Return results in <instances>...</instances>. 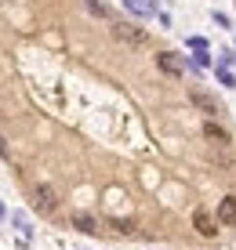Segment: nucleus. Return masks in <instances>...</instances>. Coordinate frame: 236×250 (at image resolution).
<instances>
[{"label": "nucleus", "mask_w": 236, "mask_h": 250, "mask_svg": "<svg viewBox=\"0 0 236 250\" xmlns=\"http://www.w3.org/2000/svg\"><path fill=\"white\" fill-rule=\"evenodd\" d=\"M189 102H193L196 109H204L207 116H218V113H222V105H218V102H214L207 91H189Z\"/></svg>", "instance_id": "20e7f679"}, {"label": "nucleus", "mask_w": 236, "mask_h": 250, "mask_svg": "<svg viewBox=\"0 0 236 250\" xmlns=\"http://www.w3.org/2000/svg\"><path fill=\"white\" fill-rule=\"evenodd\" d=\"M218 221H222V225H236V196H225V200L218 203Z\"/></svg>", "instance_id": "423d86ee"}, {"label": "nucleus", "mask_w": 236, "mask_h": 250, "mask_svg": "<svg viewBox=\"0 0 236 250\" xmlns=\"http://www.w3.org/2000/svg\"><path fill=\"white\" fill-rule=\"evenodd\" d=\"M113 37L124 40V44H131V47H145V44H149V37H145L138 25H127V22H113Z\"/></svg>", "instance_id": "f257e3e1"}, {"label": "nucleus", "mask_w": 236, "mask_h": 250, "mask_svg": "<svg viewBox=\"0 0 236 250\" xmlns=\"http://www.w3.org/2000/svg\"><path fill=\"white\" fill-rule=\"evenodd\" d=\"M33 200H37V207L44 214H51L58 207V196H55V188H51V185H37V188H33Z\"/></svg>", "instance_id": "7ed1b4c3"}, {"label": "nucleus", "mask_w": 236, "mask_h": 250, "mask_svg": "<svg viewBox=\"0 0 236 250\" xmlns=\"http://www.w3.org/2000/svg\"><path fill=\"white\" fill-rule=\"evenodd\" d=\"M11 221H15V229L22 232V239H29V221H25V214L15 210V214H11Z\"/></svg>", "instance_id": "9b49d317"}, {"label": "nucleus", "mask_w": 236, "mask_h": 250, "mask_svg": "<svg viewBox=\"0 0 236 250\" xmlns=\"http://www.w3.org/2000/svg\"><path fill=\"white\" fill-rule=\"evenodd\" d=\"M189 47H193V51H204L207 40H204V37H193V40H189Z\"/></svg>", "instance_id": "ddd939ff"}, {"label": "nucleus", "mask_w": 236, "mask_h": 250, "mask_svg": "<svg viewBox=\"0 0 236 250\" xmlns=\"http://www.w3.org/2000/svg\"><path fill=\"white\" fill-rule=\"evenodd\" d=\"M84 7L91 15H98V19H113V11H109V4H102V0H84Z\"/></svg>", "instance_id": "9d476101"}, {"label": "nucleus", "mask_w": 236, "mask_h": 250, "mask_svg": "<svg viewBox=\"0 0 236 250\" xmlns=\"http://www.w3.org/2000/svg\"><path fill=\"white\" fill-rule=\"evenodd\" d=\"M218 80H222V83H225V87H236V80H233V73H229V69H225V65H218Z\"/></svg>", "instance_id": "f8f14e48"}, {"label": "nucleus", "mask_w": 236, "mask_h": 250, "mask_svg": "<svg viewBox=\"0 0 236 250\" xmlns=\"http://www.w3.org/2000/svg\"><path fill=\"white\" fill-rule=\"evenodd\" d=\"M124 7L135 15V19H149L156 11V0H124Z\"/></svg>", "instance_id": "39448f33"}, {"label": "nucleus", "mask_w": 236, "mask_h": 250, "mask_svg": "<svg viewBox=\"0 0 236 250\" xmlns=\"http://www.w3.org/2000/svg\"><path fill=\"white\" fill-rule=\"evenodd\" d=\"M73 229H80V232L91 236V232H98V221H94L91 214H73Z\"/></svg>", "instance_id": "6e6552de"}, {"label": "nucleus", "mask_w": 236, "mask_h": 250, "mask_svg": "<svg viewBox=\"0 0 236 250\" xmlns=\"http://www.w3.org/2000/svg\"><path fill=\"white\" fill-rule=\"evenodd\" d=\"M204 134H207V138H211V142H214V145H225V142H229V134H225V131H222V127H218V124H214V120H211V124H204Z\"/></svg>", "instance_id": "1a4fd4ad"}, {"label": "nucleus", "mask_w": 236, "mask_h": 250, "mask_svg": "<svg viewBox=\"0 0 236 250\" xmlns=\"http://www.w3.org/2000/svg\"><path fill=\"white\" fill-rule=\"evenodd\" d=\"M0 156H7V145H4V138H0Z\"/></svg>", "instance_id": "4468645a"}, {"label": "nucleus", "mask_w": 236, "mask_h": 250, "mask_svg": "<svg viewBox=\"0 0 236 250\" xmlns=\"http://www.w3.org/2000/svg\"><path fill=\"white\" fill-rule=\"evenodd\" d=\"M156 65H160V69H164V73H167V76H182V69H186V65L178 62V58L171 55V51H164V55H156Z\"/></svg>", "instance_id": "0eeeda50"}, {"label": "nucleus", "mask_w": 236, "mask_h": 250, "mask_svg": "<svg viewBox=\"0 0 236 250\" xmlns=\"http://www.w3.org/2000/svg\"><path fill=\"white\" fill-rule=\"evenodd\" d=\"M0 218H4V203H0Z\"/></svg>", "instance_id": "2eb2a0df"}, {"label": "nucleus", "mask_w": 236, "mask_h": 250, "mask_svg": "<svg viewBox=\"0 0 236 250\" xmlns=\"http://www.w3.org/2000/svg\"><path fill=\"white\" fill-rule=\"evenodd\" d=\"M193 225H196V232H200V236H207V239H211L214 232H218V225H222V221H218V214L196 210V214H193Z\"/></svg>", "instance_id": "f03ea898"}]
</instances>
